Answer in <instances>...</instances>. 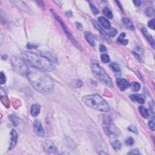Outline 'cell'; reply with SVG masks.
<instances>
[{"label":"cell","instance_id":"obj_1","mask_svg":"<svg viewBox=\"0 0 155 155\" xmlns=\"http://www.w3.org/2000/svg\"><path fill=\"white\" fill-rule=\"evenodd\" d=\"M27 76L29 82L37 92L47 93L52 91L54 82L44 71L38 69L29 70Z\"/></svg>","mask_w":155,"mask_h":155},{"label":"cell","instance_id":"obj_2","mask_svg":"<svg viewBox=\"0 0 155 155\" xmlns=\"http://www.w3.org/2000/svg\"><path fill=\"white\" fill-rule=\"evenodd\" d=\"M23 60L33 68L46 72H51L55 70V67L46 56L37 53L25 51L22 53Z\"/></svg>","mask_w":155,"mask_h":155},{"label":"cell","instance_id":"obj_3","mask_svg":"<svg viewBox=\"0 0 155 155\" xmlns=\"http://www.w3.org/2000/svg\"><path fill=\"white\" fill-rule=\"evenodd\" d=\"M84 104L91 108L102 112H107L110 110L109 105L100 95L97 94H88L82 98Z\"/></svg>","mask_w":155,"mask_h":155},{"label":"cell","instance_id":"obj_4","mask_svg":"<svg viewBox=\"0 0 155 155\" xmlns=\"http://www.w3.org/2000/svg\"><path fill=\"white\" fill-rule=\"evenodd\" d=\"M91 70H92V73L93 74L96 78L101 81L108 87L111 88L113 87L112 80H111L108 74L104 70V68L101 67L97 61H92V63H91Z\"/></svg>","mask_w":155,"mask_h":155},{"label":"cell","instance_id":"obj_5","mask_svg":"<svg viewBox=\"0 0 155 155\" xmlns=\"http://www.w3.org/2000/svg\"><path fill=\"white\" fill-rule=\"evenodd\" d=\"M103 128L106 135L110 137H118L120 133L109 116L104 115L103 117Z\"/></svg>","mask_w":155,"mask_h":155},{"label":"cell","instance_id":"obj_6","mask_svg":"<svg viewBox=\"0 0 155 155\" xmlns=\"http://www.w3.org/2000/svg\"><path fill=\"white\" fill-rule=\"evenodd\" d=\"M11 63L13 69L16 73L21 75H27L29 69L23 59L13 56L11 59Z\"/></svg>","mask_w":155,"mask_h":155},{"label":"cell","instance_id":"obj_7","mask_svg":"<svg viewBox=\"0 0 155 155\" xmlns=\"http://www.w3.org/2000/svg\"><path fill=\"white\" fill-rule=\"evenodd\" d=\"M42 147L44 151L49 154L56 153L58 151L57 148L54 143L49 140H46L42 142Z\"/></svg>","mask_w":155,"mask_h":155},{"label":"cell","instance_id":"obj_8","mask_svg":"<svg viewBox=\"0 0 155 155\" xmlns=\"http://www.w3.org/2000/svg\"><path fill=\"white\" fill-rule=\"evenodd\" d=\"M51 12H52V10H51ZM52 13H53V15H54L55 18L56 19V20H57L59 22V23H60V24H61L62 27H63V30H64L65 33H66V35H67V37L68 38H69V39H70V40H71L72 41V42H73V44H75V45H76H76H77V44H78V43H77L76 41H75V39H74V38L73 37H72V35H71V33H70V32H69V30H68V29H67V27L66 25H65L64 23V22H63V21L61 20V19L58 16V15H56V13H55L54 12H52Z\"/></svg>","mask_w":155,"mask_h":155},{"label":"cell","instance_id":"obj_9","mask_svg":"<svg viewBox=\"0 0 155 155\" xmlns=\"http://www.w3.org/2000/svg\"><path fill=\"white\" fill-rule=\"evenodd\" d=\"M33 130L35 133L39 137H44L45 135V131L39 120H35L34 121Z\"/></svg>","mask_w":155,"mask_h":155},{"label":"cell","instance_id":"obj_10","mask_svg":"<svg viewBox=\"0 0 155 155\" xmlns=\"http://www.w3.org/2000/svg\"><path fill=\"white\" fill-rule=\"evenodd\" d=\"M116 84L119 89L121 91H125L130 87V84L125 79L118 78L116 80Z\"/></svg>","mask_w":155,"mask_h":155},{"label":"cell","instance_id":"obj_11","mask_svg":"<svg viewBox=\"0 0 155 155\" xmlns=\"http://www.w3.org/2000/svg\"><path fill=\"white\" fill-rule=\"evenodd\" d=\"M10 144L9 146V150H12L15 146H16L17 142H18V136L17 132L15 130H12L10 133Z\"/></svg>","mask_w":155,"mask_h":155},{"label":"cell","instance_id":"obj_12","mask_svg":"<svg viewBox=\"0 0 155 155\" xmlns=\"http://www.w3.org/2000/svg\"><path fill=\"white\" fill-rule=\"evenodd\" d=\"M141 31H142L143 35H144V37H145V38L147 39V40L149 41V42L150 43V44L152 46V47L154 48V40L153 37L151 36L150 34L149 33V32H148L147 29L144 27H143L141 29Z\"/></svg>","mask_w":155,"mask_h":155},{"label":"cell","instance_id":"obj_13","mask_svg":"<svg viewBox=\"0 0 155 155\" xmlns=\"http://www.w3.org/2000/svg\"><path fill=\"white\" fill-rule=\"evenodd\" d=\"M98 21H99V24H100L101 26L103 27L104 29H107V30H110V29H111V24H110L109 21L107 20L104 17H99V18H98Z\"/></svg>","mask_w":155,"mask_h":155},{"label":"cell","instance_id":"obj_14","mask_svg":"<svg viewBox=\"0 0 155 155\" xmlns=\"http://www.w3.org/2000/svg\"><path fill=\"white\" fill-rule=\"evenodd\" d=\"M130 99L133 101L137 102L139 104H144L145 102V97L140 94H133L130 96Z\"/></svg>","mask_w":155,"mask_h":155},{"label":"cell","instance_id":"obj_15","mask_svg":"<svg viewBox=\"0 0 155 155\" xmlns=\"http://www.w3.org/2000/svg\"><path fill=\"white\" fill-rule=\"evenodd\" d=\"M41 109L40 105L38 104H34L31 106L30 114L32 116L36 117L39 114Z\"/></svg>","mask_w":155,"mask_h":155},{"label":"cell","instance_id":"obj_16","mask_svg":"<svg viewBox=\"0 0 155 155\" xmlns=\"http://www.w3.org/2000/svg\"><path fill=\"white\" fill-rule=\"evenodd\" d=\"M84 37H85L86 41L89 42V44H90V46H93V47H94V46H95V42H94V38L90 32H85L84 33Z\"/></svg>","mask_w":155,"mask_h":155},{"label":"cell","instance_id":"obj_17","mask_svg":"<svg viewBox=\"0 0 155 155\" xmlns=\"http://www.w3.org/2000/svg\"><path fill=\"white\" fill-rule=\"evenodd\" d=\"M123 23L124 24L126 27L127 29H128L130 30H133L135 29V26H134L133 23H132V21H131L130 19L128 18H123Z\"/></svg>","mask_w":155,"mask_h":155},{"label":"cell","instance_id":"obj_18","mask_svg":"<svg viewBox=\"0 0 155 155\" xmlns=\"http://www.w3.org/2000/svg\"><path fill=\"white\" fill-rule=\"evenodd\" d=\"M139 113L141 115V116H142L144 118L147 119L149 118V115H150V113L149 111L148 110L147 108H145L143 106H140L139 107Z\"/></svg>","mask_w":155,"mask_h":155},{"label":"cell","instance_id":"obj_19","mask_svg":"<svg viewBox=\"0 0 155 155\" xmlns=\"http://www.w3.org/2000/svg\"><path fill=\"white\" fill-rule=\"evenodd\" d=\"M125 34L124 33H122L119 36V37L117 39V41L120 44H123L124 46H126L128 44V41L127 39H125Z\"/></svg>","mask_w":155,"mask_h":155},{"label":"cell","instance_id":"obj_20","mask_svg":"<svg viewBox=\"0 0 155 155\" xmlns=\"http://www.w3.org/2000/svg\"><path fill=\"white\" fill-rule=\"evenodd\" d=\"M92 21L94 27H95V28L96 29V30H98V31H99V32H100L102 34V35H106V32H105V31L103 30L102 28L101 27V26L100 25V24H99V23H98L96 20H92Z\"/></svg>","mask_w":155,"mask_h":155},{"label":"cell","instance_id":"obj_21","mask_svg":"<svg viewBox=\"0 0 155 155\" xmlns=\"http://www.w3.org/2000/svg\"><path fill=\"white\" fill-rule=\"evenodd\" d=\"M102 12H103V13H104V15H105V16L107 17L108 18H109V19L113 18V13L109 8L106 7H104V8H103Z\"/></svg>","mask_w":155,"mask_h":155},{"label":"cell","instance_id":"obj_22","mask_svg":"<svg viewBox=\"0 0 155 155\" xmlns=\"http://www.w3.org/2000/svg\"><path fill=\"white\" fill-rule=\"evenodd\" d=\"M111 145L113 148V149L116 151H118L121 149L122 144L118 140H115L111 142Z\"/></svg>","mask_w":155,"mask_h":155},{"label":"cell","instance_id":"obj_23","mask_svg":"<svg viewBox=\"0 0 155 155\" xmlns=\"http://www.w3.org/2000/svg\"><path fill=\"white\" fill-rule=\"evenodd\" d=\"M8 118H9L10 121L12 122V123L13 124L15 125V126L17 127L18 125L19 124H20V122H19V119L17 118L15 115H9Z\"/></svg>","mask_w":155,"mask_h":155},{"label":"cell","instance_id":"obj_24","mask_svg":"<svg viewBox=\"0 0 155 155\" xmlns=\"http://www.w3.org/2000/svg\"><path fill=\"white\" fill-rule=\"evenodd\" d=\"M145 14L146 15V16L150 17V18L153 16L154 15V8L151 7H149L146 8L145 10Z\"/></svg>","mask_w":155,"mask_h":155},{"label":"cell","instance_id":"obj_25","mask_svg":"<svg viewBox=\"0 0 155 155\" xmlns=\"http://www.w3.org/2000/svg\"><path fill=\"white\" fill-rule=\"evenodd\" d=\"M131 87H132V89L133 91L134 92H138L139 90L141 89V85L139 82H133V83L131 84Z\"/></svg>","mask_w":155,"mask_h":155},{"label":"cell","instance_id":"obj_26","mask_svg":"<svg viewBox=\"0 0 155 155\" xmlns=\"http://www.w3.org/2000/svg\"><path fill=\"white\" fill-rule=\"evenodd\" d=\"M110 67H111V69L113 70V71L115 72V73H118V72H120V67L118 64H116L115 63H112L110 64Z\"/></svg>","mask_w":155,"mask_h":155},{"label":"cell","instance_id":"obj_27","mask_svg":"<svg viewBox=\"0 0 155 155\" xmlns=\"http://www.w3.org/2000/svg\"><path fill=\"white\" fill-rule=\"evenodd\" d=\"M101 61L104 63H108L110 61V56L107 54H106V53H103V54L101 55Z\"/></svg>","mask_w":155,"mask_h":155},{"label":"cell","instance_id":"obj_28","mask_svg":"<svg viewBox=\"0 0 155 155\" xmlns=\"http://www.w3.org/2000/svg\"><path fill=\"white\" fill-rule=\"evenodd\" d=\"M134 142H135V141H134L133 138L132 137H129L125 140V144L128 146H131L133 145Z\"/></svg>","mask_w":155,"mask_h":155},{"label":"cell","instance_id":"obj_29","mask_svg":"<svg viewBox=\"0 0 155 155\" xmlns=\"http://www.w3.org/2000/svg\"><path fill=\"white\" fill-rule=\"evenodd\" d=\"M73 84H74V87L75 88H81L82 86V85H83L82 82L80 80H77L73 82Z\"/></svg>","mask_w":155,"mask_h":155},{"label":"cell","instance_id":"obj_30","mask_svg":"<svg viewBox=\"0 0 155 155\" xmlns=\"http://www.w3.org/2000/svg\"><path fill=\"white\" fill-rule=\"evenodd\" d=\"M90 6L91 9H92V12L94 15H97V14H98V13H99V10H98L97 8V7H96L94 6L93 4H91V3H90Z\"/></svg>","mask_w":155,"mask_h":155},{"label":"cell","instance_id":"obj_31","mask_svg":"<svg viewBox=\"0 0 155 155\" xmlns=\"http://www.w3.org/2000/svg\"><path fill=\"white\" fill-rule=\"evenodd\" d=\"M6 76H5L3 72H1V73H0V83L1 84H4L6 82Z\"/></svg>","mask_w":155,"mask_h":155},{"label":"cell","instance_id":"obj_32","mask_svg":"<svg viewBox=\"0 0 155 155\" xmlns=\"http://www.w3.org/2000/svg\"><path fill=\"white\" fill-rule=\"evenodd\" d=\"M148 26L152 30H154V26H155V20L154 19H152L148 23Z\"/></svg>","mask_w":155,"mask_h":155},{"label":"cell","instance_id":"obj_33","mask_svg":"<svg viewBox=\"0 0 155 155\" xmlns=\"http://www.w3.org/2000/svg\"><path fill=\"white\" fill-rule=\"evenodd\" d=\"M116 34H117V30L116 29L111 28L110 29L109 32H108V35H109L110 36L113 37H115Z\"/></svg>","mask_w":155,"mask_h":155},{"label":"cell","instance_id":"obj_34","mask_svg":"<svg viewBox=\"0 0 155 155\" xmlns=\"http://www.w3.org/2000/svg\"><path fill=\"white\" fill-rule=\"evenodd\" d=\"M128 129L130 131V132L134 133H137V129L135 125H130V126L128 127Z\"/></svg>","mask_w":155,"mask_h":155},{"label":"cell","instance_id":"obj_35","mask_svg":"<svg viewBox=\"0 0 155 155\" xmlns=\"http://www.w3.org/2000/svg\"><path fill=\"white\" fill-rule=\"evenodd\" d=\"M149 126L151 130H152V131H154L155 129V124H154V122L153 120H150L149 121Z\"/></svg>","mask_w":155,"mask_h":155},{"label":"cell","instance_id":"obj_36","mask_svg":"<svg viewBox=\"0 0 155 155\" xmlns=\"http://www.w3.org/2000/svg\"><path fill=\"white\" fill-rule=\"evenodd\" d=\"M99 51H100L101 52H102V53L105 52V51H107L106 47H105L104 45H102V44H101V45L99 46Z\"/></svg>","mask_w":155,"mask_h":155},{"label":"cell","instance_id":"obj_37","mask_svg":"<svg viewBox=\"0 0 155 155\" xmlns=\"http://www.w3.org/2000/svg\"><path fill=\"white\" fill-rule=\"evenodd\" d=\"M141 153L139 152L138 150H132L130 152L128 153V154H140Z\"/></svg>","mask_w":155,"mask_h":155},{"label":"cell","instance_id":"obj_38","mask_svg":"<svg viewBox=\"0 0 155 155\" xmlns=\"http://www.w3.org/2000/svg\"><path fill=\"white\" fill-rule=\"evenodd\" d=\"M27 48H28V49H37L38 46H37L34 45V44H30V43H29V44H27Z\"/></svg>","mask_w":155,"mask_h":155},{"label":"cell","instance_id":"obj_39","mask_svg":"<svg viewBox=\"0 0 155 155\" xmlns=\"http://www.w3.org/2000/svg\"><path fill=\"white\" fill-rule=\"evenodd\" d=\"M76 27L79 29V30H82V29H83L82 25L80 23H78V22H76Z\"/></svg>","mask_w":155,"mask_h":155},{"label":"cell","instance_id":"obj_40","mask_svg":"<svg viewBox=\"0 0 155 155\" xmlns=\"http://www.w3.org/2000/svg\"><path fill=\"white\" fill-rule=\"evenodd\" d=\"M133 3L135 4L136 6L139 7L141 5V1H139V0H136V1H133Z\"/></svg>","mask_w":155,"mask_h":155},{"label":"cell","instance_id":"obj_41","mask_svg":"<svg viewBox=\"0 0 155 155\" xmlns=\"http://www.w3.org/2000/svg\"><path fill=\"white\" fill-rule=\"evenodd\" d=\"M65 14H66V15L68 17H71L72 16V11H70V10L67 11L66 12H65Z\"/></svg>","mask_w":155,"mask_h":155},{"label":"cell","instance_id":"obj_42","mask_svg":"<svg viewBox=\"0 0 155 155\" xmlns=\"http://www.w3.org/2000/svg\"><path fill=\"white\" fill-rule=\"evenodd\" d=\"M116 3H117V4H118V6L119 7V8H120V9L121 10H123V7H122V6H120V3L119 2V1H116Z\"/></svg>","mask_w":155,"mask_h":155},{"label":"cell","instance_id":"obj_43","mask_svg":"<svg viewBox=\"0 0 155 155\" xmlns=\"http://www.w3.org/2000/svg\"><path fill=\"white\" fill-rule=\"evenodd\" d=\"M99 154H107V153H104V152H99Z\"/></svg>","mask_w":155,"mask_h":155}]
</instances>
